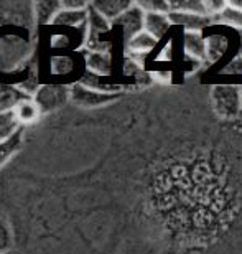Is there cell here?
Instances as JSON below:
<instances>
[{
	"label": "cell",
	"mask_w": 242,
	"mask_h": 254,
	"mask_svg": "<svg viewBox=\"0 0 242 254\" xmlns=\"http://www.w3.org/2000/svg\"><path fill=\"white\" fill-rule=\"evenodd\" d=\"M209 103L213 113L218 119L234 121L242 116V101H241V86L231 84H216L211 88Z\"/></svg>",
	"instance_id": "cell-1"
},
{
	"label": "cell",
	"mask_w": 242,
	"mask_h": 254,
	"mask_svg": "<svg viewBox=\"0 0 242 254\" xmlns=\"http://www.w3.org/2000/svg\"><path fill=\"white\" fill-rule=\"evenodd\" d=\"M69 98L76 106L81 108H99V106L110 104L120 98V94L100 93L86 84H74L69 91Z\"/></svg>",
	"instance_id": "cell-2"
},
{
	"label": "cell",
	"mask_w": 242,
	"mask_h": 254,
	"mask_svg": "<svg viewBox=\"0 0 242 254\" xmlns=\"http://www.w3.org/2000/svg\"><path fill=\"white\" fill-rule=\"evenodd\" d=\"M69 99V91L64 86H43L35 96V103L42 113L54 111Z\"/></svg>",
	"instance_id": "cell-3"
},
{
	"label": "cell",
	"mask_w": 242,
	"mask_h": 254,
	"mask_svg": "<svg viewBox=\"0 0 242 254\" xmlns=\"http://www.w3.org/2000/svg\"><path fill=\"white\" fill-rule=\"evenodd\" d=\"M144 23H145V12L139 7L137 3H134L127 12L122 13L115 20L114 25H119L122 28V35L125 43L130 42L135 35L144 32Z\"/></svg>",
	"instance_id": "cell-4"
},
{
	"label": "cell",
	"mask_w": 242,
	"mask_h": 254,
	"mask_svg": "<svg viewBox=\"0 0 242 254\" xmlns=\"http://www.w3.org/2000/svg\"><path fill=\"white\" fill-rule=\"evenodd\" d=\"M170 22L175 25L185 28V32H201L203 33L204 28H208L209 25H213V17H206V15L199 13H185V12H176L168 13Z\"/></svg>",
	"instance_id": "cell-5"
},
{
	"label": "cell",
	"mask_w": 242,
	"mask_h": 254,
	"mask_svg": "<svg viewBox=\"0 0 242 254\" xmlns=\"http://www.w3.org/2000/svg\"><path fill=\"white\" fill-rule=\"evenodd\" d=\"M134 2H127V0H97L93 2V7L96 12H99L105 20H109L110 23H114L120 15L125 13L127 10L132 7Z\"/></svg>",
	"instance_id": "cell-6"
},
{
	"label": "cell",
	"mask_w": 242,
	"mask_h": 254,
	"mask_svg": "<svg viewBox=\"0 0 242 254\" xmlns=\"http://www.w3.org/2000/svg\"><path fill=\"white\" fill-rule=\"evenodd\" d=\"M183 48L188 58L196 62H206V37L201 32H185Z\"/></svg>",
	"instance_id": "cell-7"
},
{
	"label": "cell",
	"mask_w": 242,
	"mask_h": 254,
	"mask_svg": "<svg viewBox=\"0 0 242 254\" xmlns=\"http://www.w3.org/2000/svg\"><path fill=\"white\" fill-rule=\"evenodd\" d=\"M171 27L168 13H161V12H145V23L144 30L147 33L152 35L153 38L161 40V37L168 32V28Z\"/></svg>",
	"instance_id": "cell-8"
},
{
	"label": "cell",
	"mask_w": 242,
	"mask_h": 254,
	"mask_svg": "<svg viewBox=\"0 0 242 254\" xmlns=\"http://www.w3.org/2000/svg\"><path fill=\"white\" fill-rule=\"evenodd\" d=\"M30 99L27 94L22 93V91L15 89L13 86H7V84H0V114L3 113H10L13 111L20 103Z\"/></svg>",
	"instance_id": "cell-9"
},
{
	"label": "cell",
	"mask_w": 242,
	"mask_h": 254,
	"mask_svg": "<svg viewBox=\"0 0 242 254\" xmlns=\"http://www.w3.org/2000/svg\"><path fill=\"white\" fill-rule=\"evenodd\" d=\"M229 47V38L226 35H211L206 37V60L209 63H216L224 57Z\"/></svg>",
	"instance_id": "cell-10"
},
{
	"label": "cell",
	"mask_w": 242,
	"mask_h": 254,
	"mask_svg": "<svg viewBox=\"0 0 242 254\" xmlns=\"http://www.w3.org/2000/svg\"><path fill=\"white\" fill-rule=\"evenodd\" d=\"M158 40L153 38L152 35L147 33L144 30V32H140L139 35H135V37L127 42V52L130 55H134V57H139V55H147L150 53L152 50L157 47Z\"/></svg>",
	"instance_id": "cell-11"
},
{
	"label": "cell",
	"mask_w": 242,
	"mask_h": 254,
	"mask_svg": "<svg viewBox=\"0 0 242 254\" xmlns=\"http://www.w3.org/2000/svg\"><path fill=\"white\" fill-rule=\"evenodd\" d=\"M89 18V8L86 10H66L61 8L56 17L53 20V25L56 27H79L88 22Z\"/></svg>",
	"instance_id": "cell-12"
},
{
	"label": "cell",
	"mask_w": 242,
	"mask_h": 254,
	"mask_svg": "<svg viewBox=\"0 0 242 254\" xmlns=\"http://www.w3.org/2000/svg\"><path fill=\"white\" fill-rule=\"evenodd\" d=\"M213 23L226 25V27L236 28L242 33V10L228 2V5H226L218 15L213 17Z\"/></svg>",
	"instance_id": "cell-13"
},
{
	"label": "cell",
	"mask_w": 242,
	"mask_h": 254,
	"mask_svg": "<svg viewBox=\"0 0 242 254\" xmlns=\"http://www.w3.org/2000/svg\"><path fill=\"white\" fill-rule=\"evenodd\" d=\"M20 126L22 124L18 123L15 111L0 114V144H3L5 140H8L10 137H13L17 134L20 130Z\"/></svg>",
	"instance_id": "cell-14"
},
{
	"label": "cell",
	"mask_w": 242,
	"mask_h": 254,
	"mask_svg": "<svg viewBox=\"0 0 242 254\" xmlns=\"http://www.w3.org/2000/svg\"><path fill=\"white\" fill-rule=\"evenodd\" d=\"M13 111H15V114H17V119L20 124L35 123V121H38L40 113H42L38 104L35 103L33 99H27V101H23V103H20Z\"/></svg>",
	"instance_id": "cell-15"
},
{
	"label": "cell",
	"mask_w": 242,
	"mask_h": 254,
	"mask_svg": "<svg viewBox=\"0 0 242 254\" xmlns=\"http://www.w3.org/2000/svg\"><path fill=\"white\" fill-rule=\"evenodd\" d=\"M63 5L61 2H37L35 10H37V18L40 25L53 23L54 17L61 12Z\"/></svg>",
	"instance_id": "cell-16"
},
{
	"label": "cell",
	"mask_w": 242,
	"mask_h": 254,
	"mask_svg": "<svg viewBox=\"0 0 242 254\" xmlns=\"http://www.w3.org/2000/svg\"><path fill=\"white\" fill-rule=\"evenodd\" d=\"M22 140H23V134H22V130H18L13 137H10L8 140L0 144V169L17 154L18 149L22 147Z\"/></svg>",
	"instance_id": "cell-17"
},
{
	"label": "cell",
	"mask_w": 242,
	"mask_h": 254,
	"mask_svg": "<svg viewBox=\"0 0 242 254\" xmlns=\"http://www.w3.org/2000/svg\"><path fill=\"white\" fill-rule=\"evenodd\" d=\"M88 68L96 74H109L110 73V57L107 53H89L88 55Z\"/></svg>",
	"instance_id": "cell-18"
},
{
	"label": "cell",
	"mask_w": 242,
	"mask_h": 254,
	"mask_svg": "<svg viewBox=\"0 0 242 254\" xmlns=\"http://www.w3.org/2000/svg\"><path fill=\"white\" fill-rule=\"evenodd\" d=\"M13 245L12 230H10L8 220L0 213V254H7Z\"/></svg>",
	"instance_id": "cell-19"
},
{
	"label": "cell",
	"mask_w": 242,
	"mask_h": 254,
	"mask_svg": "<svg viewBox=\"0 0 242 254\" xmlns=\"http://www.w3.org/2000/svg\"><path fill=\"white\" fill-rule=\"evenodd\" d=\"M223 74H234V76H242V55H238L231 62L221 69Z\"/></svg>",
	"instance_id": "cell-20"
},
{
	"label": "cell",
	"mask_w": 242,
	"mask_h": 254,
	"mask_svg": "<svg viewBox=\"0 0 242 254\" xmlns=\"http://www.w3.org/2000/svg\"><path fill=\"white\" fill-rule=\"evenodd\" d=\"M63 5V8H66V10H86V8H89V5L88 2H81V0H78V2H74V0H64V2H61Z\"/></svg>",
	"instance_id": "cell-21"
},
{
	"label": "cell",
	"mask_w": 242,
	"mask_h": 254,
	"mask_svg": "<svg viewBox=\"0 0 242 254\" xmlns=\"http://www.w3.org/2000/svg\"><path fill=\"white\" fill-rule=\"evenodd\" d=\"M153 78H158L157 81H163V83H170V78H171V74L170 73H155L153 74Z\"/></svg>",
	"instance_id": "cell-22"
},
{
	"label": "cell",
	"mask_w": 242,
	"mask_h": 254,
	"mask_svg": "<svg viewBox=\"0 0 242 254\" xmlns=\"http://www.w3.org/2000/svg\"><path fill=\"white\" fill-rule=\"evenodd\" d=\"M241 101H242V86H241Z\"/></svg>",
	"instance_id": "cell-23"
},
{
	"label": "cell",
	"mask_w": 242,
	"mask_h": 254,
	"mask_svg": "<svg viewBox=\"0 0 242 254\" xmlns=\"http://www.w3.org/2000/svg\"><path fill=\"white\" fill-rule=\"evenodd\" d=\"M241 119H242V116H241Z\"/></svg>",
	"instance_id": "cell-24"
}]
</instances>
